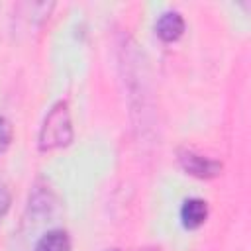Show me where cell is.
I'll use <instances>...</instances> for the list:
<instances>
[{
  "label": "cell",
  "instance_id": "cell-1",
  "mask_svg": "<svg viewBox=\"0 0 251 251\" xmlns=\"http://www.w3.org/2000/svg\"><path fill=\"white\" fill-rule=\"evenodd\" d=\"M73 141V124L67 102H57L49 114L45 116L39 129V149L53 151L59 147H67Z\"/></svg>",
  "mask_w": 251,
  "mask_h": 251
},
{
  "label": "cell",
  "instance_id": "cell-2",
  "mask_svg": "<svg viewBox=\"0 0 251 251\" xmlns=\"http://www.w3.org/2000/svg\"><path fill=\"white\" fill-rule=\"evenodd\" d=\"M178 163L188 175H192L196 178H216L224 169L220 161L204 157V155H200L196 151H190V149H180L178 151Z\"/></svg>",
  "mask_w": 251,
  "mask_h": 251
},
{
  "label": "cell",
  "instance_id": "cell-3",
  "mask_svg": "<svg viewBox=\"0 0 251 251\" xmlns=\"http://www.w3.org/2000/svg\"><path fill=\"white\" fill-rule=\"evenodd\" d=\"M155 31H157L159 39H163L165 43H173V41L180 39L184 33V18L175 10L165 12L159 16V20L155 24Z\"/></svg>",
  "mask_w": 251,
  "mask_h": 251
},
{
  "label": "cell",
  "instance_id": "cell-4",
  "mask_svg": "<svg viewBox=\"0 0 251 251\" xmlns=\"http://www.w3.org/2000/svg\"><path fill=\"white\" fill-rule=\"evenodd\" d=\"M208 218V202L202 198H188L180 208V222L186 229H198Z\"/></svg>",
  "mask_w": 251,
  "mask_h": 251
},
{
  "label": "cell",
  "instance_id": "cell-5",
  "mask_svg": "<svg viewBox=\"0 0 251 251\" xmlns=\"http://www.w3.org/2000/svg\"><path fill=\"white\" fill-rule=\"evenodd\" d=\"M35 251H71V237L65 229H51L35 243Z\"/></svg>",
  "mask_w": 251,
  "mask_h": 251
},
{
  "label": "cell",
  "instance_id": "cell-6",
  "mask_svg": "<svg viewBox=\"0 0 251 251\" xmlns=\"http://www.w3.org/2000/svg\"><path fill=\"white\" fill-rule=\"evenodd\" d=\"M12 139H14V127H12V124L4 116H0V153H4L10 147Z\"/></svg>",
  "mask_w": 251,
  "mask_h": 251
},
{
  "label": "cell",
  "instance_id": "cell-7",
  "mask_svg": "<svg viewBox=\"0 0 251 251\" xmlns=\"http://www.w3.org/2000/svg\"><path fill=\"white\" fill-rule=\"evenodd\" d=\"M10 204H12V194H10V188L0 180V222L4 220V216L8 214L10 210Z\"/></svg>",
  "mask_w": 251,
  "mask_h": 251
},
{
  "label": "cell",
  "instance_id": "cell-8",
  "mask_svg": "<svg viewBox=\"0 0 251 251\" xmlns=\"http://www.w3.org/2000/svg\"><path fill=\"white\" fill-rule=\"evenodd\" d=\"M108 251H118V249H108Z\"/></svg>",
  "mask_w": 251,
  "mask_h": 251
}]
</instances>
